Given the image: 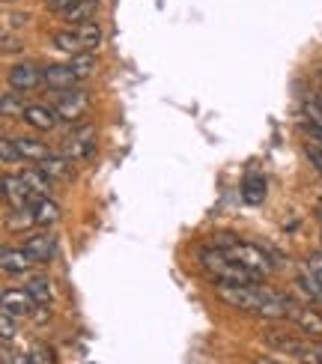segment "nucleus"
I'll return each mask as SVG.
<instances>
[{"label":"nucleus","mask_w":322,"mask_h":364,"mask_svg":"<svg viewBox=\"0 0 322 364\" xmlns=\"http://www.w3.org/2000/svg\"><path fill=\"white\" fill-rule=\"evenodd\" d=\"M18 146H21V156L30 159V161H42V159H48L51 156V149L48 144H42L39 138H18Z\"/></svg>","instance_id":"nucleus-21"},{"label":"nucleus","mask_w":322,"mask_h":364,"mask_svg":"<svg viewBox=\"0 0 322 364\" xmlns=\"http://www.w3.org/2000/svg\"><path fill=\"white\" fill-rule=\"evenodd\" d=\"M24 123L30 129H36V132H51L57 126V111L54 108H45V105H30V108H24Z\"/></svg>","instance_id":"nucleus-12"},{"label":"nucleus","mask_w":322,"mask_h":364,"mask_svg":"<svg viewBox=\"0 0 322 364\" xmlns=\"http://www.w3.org/2000/svg\"><path fill=\"white\" fill-rule=\"evenodd\" d=\"M81 0H48V6L54 9V12H60V15H66L72 6H78Z\"/></svg>","instance_id":"nucleus-29"},{"label":"nucleus","mask_w":322,"mask_h":364,"mask_svg":"<svg viewBox=\"0 0 322 364\" xmlns=\"http://www.w3.org/2000/svg\"><path fill=\"white\" fill-rule=\"evenodd\" d=\"M0 108H4V117L24 114V108H21V99H18V96H12V93H4V96H0Z\"/></svg>","instance_id":"nucleus-26"},{"label":"nucleus","mask_w":322,"mask_h":364,"mask_svg":"<svg viewBox=\"0 0 322 364\" xmlns=\"http://www.w3.org/2000/svg\"><path fill=\"white\" fill-rule=\"evenodd\" d=\"M200 263L206 269V275L212 281H218V284H257L259 275H254L251 269H245L239 266L236 260H230V257L218 248H209L200 254Z\"/></svg>","instance_id":"nucleus-3"},{"label":"nucleus","mask_w":322,"mask_h":364,"mask_svg":"<svg viewBox=\"0 0 322 364\" xmlns=\"http://www.w3.org/2000/svg\"><path fill=\"white\" fill-rule=\"evenodd\" d=\"M69 66L75 69V75H78V78H87V75H93V72H96L99 60H96L93 51H87V54H75V57L69 60Z\"/></svg>","instance_id":"nucleus-23"},{"label":"nucleus","mask_w":322,"mask_h":364,"mask_svg":"<svg viewBox=\"0 0 322 364\" xmlns=\"http://www.w3.org/2000/svg\"><path fill=\"white\" fill-rule=\"evenodd\" d=\"M27 212H30V218H33V224H39V227H48L60 218V206L51 200V197H36Z\"/></svg>","instance_id":"nucleus-14"},{"label":"nucleus","mask_w":322,"mask_h":364,"mask_svg":"<svg viewBox=\"0 0 322 364\" xmlns=\"http://www.w3.org/2000/svg\"><path fill=\"white\" fill-rule=\"evenodd\" d=\"M36 168L42 173H48L51 179H69L72 176V159L69 156H48V159H42Z\"/></svg>","instance_id":"nucleus-18"},{"label":"nucleus","mask_w":322,"mask_h":364,"mask_svg":"<svg viewBox=\"0 0 322 364\" xmlns=\"http://www.w3.org/2000/svg\"><path fill=\"white\" fill-rule=\"evenodd\" d=\"M6 78L15 90H36L39 84H45V72L33 63H15L9 72H6Z\"/></svg>","instance_id":"nucleus-9"},{"label":"nucleus","mask_w":322,"mask_h":364,"mask_svg":"<svg viewBox=\"0 0 322 364\" xmlns=\"http://www.w3.org/2000/svg\"><path fill=\"white\" fill-rule=\"evenodd\" d=\"M93 12H96V0H81L78 6H72V9L63 15V18L72 21V24H84V21H93V18H90Z\"/></svg>","instance_id":"nucleus-24"},{"label":"nucleus","mask_w":322,"mask_h":364,"mask_svg":"<svg viewBox=\"0 0 322 364\" xmlns=\"http://www.w3.org/2000/svg\"><path fill=\"white\" fill-rule=\"evenodd\" d=\"M274 350L289 355V358H299L301 364H322V341H308V338H266Z\"/></svg>","instance_id":"nucleus-4"},{"label":"nucleus","mask_w":322,"mask_h":364,"mask_svg":"<svg viewBox=\"0 0 322 364\" xmlns=\"http://www.w3.org/2000/svg\"><path fill=\"white\" fill-rule=\"evenodd\" d=\"M51 48L54 51H63V54H87L84 51V42L78 36V30H57V33L51 36Z\"/></svg>","instance_id":"nucleus-17"},{"label":"nucleus","mask_w":322,"mask_h":364,"mask_svg":"<svg viewBox=\"0 0 322 364\" xmlns=\"http://www.w3.org/2000/svg\"><path fill=\"white\" fill-rule=\"evenodd\" d=\"M21 248L30 254V260L33 263H51L54 254H57V239L48 236V233H33V236L24 239Z\"/></svg>","instance_id":"nucleus-8"},{"label":"nucleus","mask_w":322,"mask_h":364,"mask_svg":"<svg viewBox=\"0 0 322 364\" xmlns=\"http://www.w3.org/2000/svg\"><path fill=\"white\" fill-rule=\"evenodd\" d=\"M308 159L316 164V171H319V176H322V146H308Z\"/></svg>","instance_id":"nucleus-30"},{"label":"nucleus","mask_w":322,"mask_h":364,"mask_svg":"<svg viewBox=\"0 0 322 364\" xmlns=\"http://www.w3.org/2000/svg\"><path fill=\"white\" fill-rule=\"evenodd\" d=\"M254 364H286V361H278V358H269V355H263V358H254Z\"/></svg>","instance_id":"nucleus-31"},{"label":"nucleus","mask_w":322,"mask_h":364,"mask_svg":"<svg viewBox=\"0 0 322 364\" xmlns=\"http://www.w3.org/2000/svg\"><path fill=\"white\" fill-rule=\"evenodd\" d=\"M0 331H4V343H9L15 338V323H12V314L4 311V316H0Z\"/></svg>","instance_id":"nucleus-28"},{"label":"nucleus","mask_w":322,"mask_h":364,"mask_svg":"<svg viewBox=\"0 0 322 364\" xmlns=\"http://www.w3.org/2000/svg\"><path fill=\"white\" fill-rule=\"evenodd\" d=\"M4 197L12 209H30V203L36 200V194L30 191L27 182L21 176H12V173L4 176Z\"/></svg>","instance_id":"nucleus-7"},{"label":"nucleus","mask_w":322,"mask_h":364,"mask_svg":"<svg viewBox=\"0 0 322 364\" xmlns=\"http://www.w3.org/2000/svg\"><path fill=\"white\" fill-rule=\"evenodd\" d=\"M21 179L30 186V191H33L36 197H48L51 194V176L42 173L39 168H24L21 171Z\"/></svg>","instance_id":"nucleus-19"},{"label":"nucleus","mask_w":322,"mask_h":364,"mask_svg":"<svg viewBox=\"0 0 322 364\" xmlns=\"http://www.w3.org/2000/svg\"><path fill=\"white\" fill-rule=\"evenodd\" d=\"M78 75H75V69L69 63H54L45 69V84H48L51 90H57V93H63V90H75L78 87Z\"/></svg>","instance_id":"nucleus-11"},{"label":"nucleus","mask_w":322,"mask_h":364,"mask_svg":"<svg viewBox=\"0 0 322 364\" xmlns=\"http://www.w3.org/2000/svg\"><path fill=\"white\" fill-rule=\"evenodd\" d=\"M215 248L224 251L230 260H236L239 266L245 269H251L254 275L259 278H269L272 272H274V263H272V257L263 251V248H257L254 242H242L236 236H218V242H215Z\"/></svg>","instance_id":"nucleus-2"},{"label":"nucleus","mask_w":322,"mask_h":364,"mask_svg":"<svg viewBox=\"0 0 322 364\" xmlns=\"http://www.w3.org/2000/svg\"><path fill=\"white\" fill-rule=\"evenodd\" d=\"M75 30H78V36H81V42H84V51H93V54H96V48L102 45V30H99V24H96V21H84V24H78Z\"/></svg>","instance_id":"nucleus-22"},{"label":"nucleus","mask_w":322,"mask_h":364,"mask_svg":"<svg viewBox=\"0 0 322 364\" xmlns=\"http://www.w3.org/2000/svg\"><path fill=\"white\" fill-rule=\"evenodd\" d=\"M293 326L301 328V335H313V338H322V314L319 311H311V308H304V305H296L293 301V308H289V316H286Z\"/></svg>","instance_id":"nucleus-10"},{"label":"nucleus","mask_w":322,"mask_h":364,"mask_svg":"<svg viewBox=\"0 0 322 364\" xmlns=\"http://www.w3.org/2000/svg\"><path fill=\"white\" fill-rule=\"evenodd\" d=\"M0 153H4V164H12V161H21V146L18 141H12V138H4L0 141Z\"/></svg>","instance_id":"nucleus-25"},{"label":"nucleus","mask_w":322,"mask_h":364,"mask_svg":"<svg viewBox=\"0 0 322 364\" xmlns=\"http://www.w3.org/2000/svg\"><path fill=\"white\" fill-rule=\"evenodd\" d=\"M308 272L316 278V284L322 287V251H316V254H311V260H308Z\"/></svg>","instance_id":"nucleus-27"},{"label":"nucleus","mask_w":322,"mask_h":364,"mask_svg":"<svg viewBox=\"0 0 322 364\" xmlns=\"http://www.w3.org/2000/svg\"><path fill=\"white\" fill-rule=\"evenodd\" d=\"M215 296L230 308L254 314V316H266V320H286L289 308H293V301L286 296H278L257 284H218L215 281Z\"/></svg>","instance_id":"nucleus-1"},{"label":"nucleus","mask_w":322,"mask_h":364,"mask_svg":"<svg viewBox=\"0 0 322 364\" xmlns=\"http://www.w3.org/2000/svg\"><path fill=\"white\" fill-rule=\"evenodd\" d=\"M24 290L30 293V299H33L39 308H48L51 301H54V287H51L48 278H33V281L24 287Z\"/></svg>","instance_id":"nucleus-20"},{"label":"nucleus","mask_w":322,"mask_h":364,"mask_svg":"<svg viewBox=\"0 0 322 364\" xmlns=\"http://www.w3.org/2000/svg\"><path fill=\"white\" fill-rule=\"evenodd\" d=\"M6 4H12V0H6Z\"/></svg>","instance_id":"nucleus-32"},{"label":"nucleus","mask_w":322,"mask_h":364,"mask_svg":"<svg viewBox=\"0 0 322 364\" xmlns=\"http://www.w3.org/2000/svg\"><path fill=\"white\" fill-rule=\"evenodd\" d=\"M36 308V301L30 299L27 290H4V311L12 316H27Z\"/></svg>","instance_id":"nucleus-15"},{"label":"nucleus","mask_w":322,"mask_h":364,"mask_svg":"<svg viewBox=\"0 0 322 364\" xmlns=\"http://www.w3.org/2000/svg\"><path fill=\"white\" fill-rule=\"evenodd\" d=\"M87 105H90V96L84 93V90L75 87V90H63V93L57 96L54 111L63 123H78V119L87 114Z\"/></svg>","instance_id":"nucleus-6"},{"label":"nucleus","mask_w":322,"mask_h":364,"mask_svg":"<svg viewBox=\"0 0 322 364\" xmlns=\"http://www.w3.org/2000/svg\"><path fill=\"white\" fill-rule=\"evenodd\" d=\"M263 197H266V179L263 173H257V171H248L242 179V200L245 203H263Z\"/></svg>","instance_id":"nucleus-16"},{"label":"nucleus","mask_w":322,"mask_h":364,"mask_svg":"<svg viewBox=\"0 0 322 364\" xmlns=\"http://www.w3.org/2000/svg\"><path fill=\"white\" fill-rule=\"evenodd\" d=\"M0 266H4L6 275H24L33 266V260H30V254L24 248H4L0 251Z\"/></svg>","instance_id":"nucleus-13"},{"label":"nucleus","mask_w":322,"mask_h":364,"mask_svg":"<svg viewBox=\"0 0 322 364\" xmlns=\"http://www.w3.org/2000/svg\"><path fill=\"white\" fill-rule=\"evenodd\" d=\"M63 153L72 161H84L96 153V129L93 126H78L72 134H66L63 141Z\"/></svg>","instance_id":"nucleus-5"}]
</instances>
